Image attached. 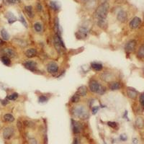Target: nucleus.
Returning <instances> with one entry per match:
<instances>
[{
	"label": "nucleus",
	"instance_id": "nucleus-40",
	"mask_svg": "<svg viewBox=\"0 0 144 144\" xmlns=\"http://www.w3.org/2000/svg\"><path fill=\"white\" fill-rule=\"evenodd\" d=\"M17 1H18V0H7V1H8L9 4H15Z\"/></svg>",
	"mask_w": 144,
	"mask_h": 144
},
{
	"label": "nucleus",
	"instance_id": "nucleus-12",
	"mask_svg": "<svg viewBox=\"0 0 144 144\" xmlns=\"http://www.w3.org/2000/svg\"><path fill=\"white\" fill-rule=\"evenodd\" d=\"M117 20L121 22H125L127 20L128 18V15L126 12H125L124 10H120L119 11V12L117 13Z\"/></svg>",
	"mask_w": 144,
	"mask_h": 144
},
{
	"label": "nucleus",
	"instance_id": "nucleus-28",
	"mask_svg": "<svg viewBox=\"0 0 144 144\" xmlns=\"http://www.w3.org/2000/svg\"><path fill=\"white\" fill-rule=\"evenodd\" d=\"M79 100H80V96L76 93L74 95H73V96L71 98V102L72 103H77L79 102Z\"/></svg>",
	"mask_w": 144,
	"mask_h": 144
},
{
	"label": "nucleus",
	"instance_id": "nucleus-17",
	"mask_svg": "<svg viewBox=\"0 0 144 144\" xmlns=\"http://www.w3.org/2000/svg\"><path fill=\"white\" fill-rule=\"evenodd\" d=\"M76 94H78L80 96H85L87 95V88L85 86H82L80 87L78 90Z\"/></svg>",
	"mask_w": 144,
	"mask_h": 144
},
{
	"label": "nucleus",
	"instance_id": "nucleus-14",
	"mask_svg": "<svg viewBox=\"0 0 144 144\" xmlns=\"http://www.w3.org/2000/svg\"><path fill=\"white\" fill-rule=\"evenodd\" d=\"M6 17L7 18L8 22L9 24H12L13 22H14L17 21V17L11 12H8L6 13Z\"/></svg>",
	"mask_w": 144,
	"mask_h": 144
},
{
	"label": "nucleus",
	"instance_id": "nucleus-32",
	"mask_svg": "<svg viewBox=\"0 0 144 144\" xmlns=\"http://www.w3.org/2000/svg\"><path fill=\"white\" fill-rule=\"evenodd\" d=\"M48 101V97L45 95H41L38 98V102L40 103H45Z\"/></svg>",
	"mask_w": 144,
	"mask_h": 144
},
{
	"label": "nucleus",
	"instance_id": "nucleus-18",
	"mask_svg": "<svg viewBox=\"0 0 144 144\" xmlns=\"http://www.w3.org/2000/svg\"><path fill=\"white\" fill-rule=\"evenodd\" d=\"M4 53H5V55L7 56H8L9 58H14L16 55V53L14 52V50L12 48H5L4 50Z\"/></svg>",
	"mask_w": 144,
	"mask_h": 144
},
{
	"label": "nucleus",
	"instance_id": "nucleus-22",
	"mask_svg": "<svg viewBox=\"0 0 144 144\" xmlns=\"http://www.w3.org/2000/svg\"><path fill=\"white\" fill-rule=\"evenodd\" d=\"M1 62L4 64V65H6V66H10V64H11V61H10V59H9V58L8 57V56H7V55H4V56H2L1 57Z\"/></svg>",
	"mask_w": 144,
	"mask_h": 144
},
{
	"label": "nucleus",
	"instance_id": "nucleus-4",
	"mask_svg": "<svg viewBox=\"0 0 144 144\" xmlns=\"http://www.w3.org/2000/svg\"><path fill=\"white\" fill-rule=\"evenodd\" d=\"M54 44H55V46L58 50H61L62 48L65 49V45H64V43L62 41L61 35L57 34V33L54 36Z\"/></svg>",
	"mask_w": 144,
	"mask_h": 144
},
{
	"label": "nucleus",
	"instance_id": "nucleus-29",
	"mask_svg": "<svg viewBox=\"0 0 144 144\" xmlns=\"http://www.w3.org/2000/svg\"><path fill=\"white\" fill-rule=\"evenodd\" d=\"M138 56L140 58H144V45L139 48L138 51Z\"/></svg>",
	"mask_w": 144,
	"mask_h": 144
},
{
	"label": "nucleus",
	"instance_id": "nucleus-10",
	"mask_svg": "<svg viewBox=\"0 0 144 144\" xmlns=\"http://www.w3.org/2000/svg\"><path fill=\"white\" fill-rule=\"evenodd\" d=\"M141 23V18L138 17H134V18L130 22L129 25H130V28H132V29H136V28L138 27V26H140Z\"/></svg>",
	"mask_w": 144,
	"mask_h": 144
},
{
	"label": "nucleus",
	"instance_id": "nucleus-3",
	"mask_svg": "<svg viewBox=\"0 0 144 144\" xmlns=\"http://www.w3.org/2000/svg\"><path fill=\"white\" fill-rule=\"evenodd\" d=\"M101 86L99 82L95 80V79H92L89 82V90L93 92V93H97L99 94V90H100V88H101Z\"/></svg>",
	"mask_w": 144,
	"mask_h": 144
},
{
	"label": "nucleus",
	"instance_id": "nucleus-23",
	"mask_svg": "<svg viewBox=\"0 0 144 144\" xmlns=\"http://www.w3.org/2000/svg\"><path fill=\"white\" fill-rule=\"evenodd\" d=\"M1 35L4 41H8L9 39V35L5 29H2L1 30Z\"/></svg>",
	"mask_w": 144,
	"mask_h": 144
},
{
	"label": "nucleus",
	"instance_id": "nucleus-31",
	"mask_svg": "<svg viewBox=\"0 0 144 144\" xmlns=\"http://www.w3.org/2000/svg\"><path fill=\"white\" fill-rule=\"evenodd\" d=\"M107 125H108L110 128H113V129H117V128H118V125H117V123H115V122H111V121L107 122Z\"/></svg>",
	"mask_w": 144,
	"mask_h": 144
},
{
	"label": "nucleus",
	"instance_id": "nucleus-39",
	"mask_svg": "<svg viewBox=\"0 0 144 144\" xmlns=\"http://www.w3.org/2000/svg\"><path fill=\"white\" fill-rule=\"evenodd\" d=\"M37 9H38V11H41V10H42V6H41V4L40 3H38V4H37Z\"/></svg>",
	"mask_w": 144,
	"mask_h": 144
},
{
	"label": "nucleus",
	"instance_id": "nucleus-11",
	"mask_svg": "<svg viewBox=\"0 0 144 144\" xmlns=\"http://www.w3.org/2000/svg\"><path fill=\"white\" fill-rule=\"evenodd\" d=\"M136 47V41L135 40H131L125 45V49L127 52L131 53L135 50Z\"/></svg>",
	"mask_w": 144,
	"mask_h": 144
},
{
	"label": "nucleus",
	"instance_id": "nucleus-37",
	"mask_svg": "<svg viewBox=\"0 0 144 144\" xmlns=\"http://www.w3.org/2000/svg\"><path fill=\"white\" fill-rule=\"evenodd\" d=\"M17 128H18V129H19L20 130H21L22 128V123H21L20 120L17 121Z\"/></svg>",
	"mask_w": 144,
	"mask_h": 144
},
{
	"label": "nucleus",
	"instance_id": "nucleus-19",
	"mask_svg": "<svg viewBox=\"0 0 144 144\" xmlns=\"http://www.w3.org/2000/svg\"><path fill=\"white\" fill-rule=\"evenodd\" d=\"M91 67L95 71H100L103 69L102 64H101L99 63H96V62H92L91 63Z\"/></svg>",
	"mask_w": 144,
	"mask_h": 144
},
{
	"label": "nucleus",
	"instance_id": "nucleus-34",
	"mask_svg": "<svg viewBox=\"0 0 144 144\" xmlns=\"http://www.w3.org/2000/svg\"><path fill=\"white\" fill-rule=\"evenodd\" d=\"M20 22L24 25V26H25V27H27V22H26V20H25V19L24 18V17H23L22 14H20Z\"/></svg>",
	"mask_w": 144,
	"mask_h": 144
},
{
	"label": "nucleus",
	"instance_id": "nucleus-5",
	"mask_svg": "<svg viewBox=\"0 0 144 144\" xmlns=\"http://www.w3.org/2000/svg\"><path fill=\"white\" fill-rule=\"evenodd\" d=\"M23 66L25 69L32 72H35L37 71V63L33 61H27L23 63Z\"/></svg>",
	"mask_w": 144,
	"mask_h": 144
},
{
	"label": "nucleus",
	"instance_id": "nucleus-43",
	"mask_svg": "<svg viewBox=\"0 0 144 144\" xmlns=\"http://www.w3.org/2000/svg\"><path fill=\"white\" fill-rule=\"evenodd\" d=\"M4 45V42H3V41H1V39H0V46H3Z\"/></svg>",
	"mask_w": 144,
	"mask_h": 144
},
{
	"label": "nucleus",
	"instance_id": "nucleus-6",
	"mask_svg": "<svg viewBox=\"0 0 144 144\" xmlns=\"http://www.w3.org/2000/svg\"><path fill=\"white\" fill-rule=\"evenodd\" d=\"M58 66L55 62H50L47 66V71L50 74H55L58 72Z\"/></svg>",
	"mask_w": 144,
	"mask_h": 144
},
{
	"label": "nucleus",
	"instance_id": "nucleus-20",
	"mask_svg": "<svg viewBox=\"0 0 144 144\" xmlns=\"http://www.w3.org/2000/svg\"><path fill=\"white\" fill-rule=\"evenodd\" d=\"M49 4H50V7L54 10H58L61 7L59 2L56 1H50Z\"/></svg>",
	"mask_w": 144,
	"mask_h": 144
},
{
	"label": "nucleus",
	"instance_id": "nucleus-30",
	"mask_svg": "<svg viewBox=\"0 0 144 144\" xmlns=\"http://www.w3.org/2000/svg\"><path fill=\"white\" fill-rule=\"evenodd\" d=\"M18 94L17 93H13L12 95H10L9 96H8L7 97V100H16L18 97Z\"/></svg>",
	"mask_w": 144,
	"mask_h": 144
},
{
	"label": "nucleus",
	"instance_id": "nucleus-27",
	"mask_svg": "<svg viewBox=\"0 0 144 144\" xmlns=\"http://www.w3.org/2000/svg\"><path fill=\"white\" fill-rule=\"evenodd\" d=\"M55 30L56 33L60 35V25H59V21L58 18H55Z\"/></svg>",
	"mask_w": 144,
	"mask_h": 144
},
{
	"label": "nucleus",
	"instance_id": "nucleus-42",
	"mask_svg": "<svg viewBox=\"0 0 144 144\" xmlns=\"http://www.w3.org/2000/svg\"><path fill=\"white\" fill-rule=\"evenodd\" d=\"M73 144H79V142H78V140L76 138L75 140H74V143H73Z\"/></svg>",
	"mask_w": 144,
	"mask_h": 144
},
{
	"label": "nucleus",
	"instance_id": "nucleus-21",
	"mask_svg": "<svg viewBox=\"0 0 144 144\" xmlns=\"http://www.w3.org/2000/svg\"><path fill=\"white\" fill-rule=\"evenodd\" d=\"M25 10L27 14V16L30 17V18H32L34 16V13H33V7L32 6H26L25 7Z\"/></svg>",
	"mask_w": 144,
	"mask_h": 144
},
{
	"label": "nucleus",
	"instance_id": "nucleus-8",
	"mask_svg": "<svg viewBox=\"0 0 144 144\" xmlns=\"http://www.w3.org/2000/svg\"><path fill=\"white\" fill-rule=\"evenodd\" d=\"M14 128L12 127H7L6 128L4 131H3V137L4 139H9L12 137V136L14 135Z\"/></svg>",
	"mask_w": 144,
	"mask_h": 144
},
{
	"label": "nucleus",
	"instance_id": "nucleus-16",
	"mask_svg": "<svg viewBox=\"0 0 144 144\" xmlns=\"http://www.w3.org/2000/svg\"><path fill=\"white\" fill-rule=\"evenodd\" d=\"M127 95H128V97H130V99H135L138 96V92H137V91H136L134 89H130V88H129V89L127 90Z\"/></svg>",
	"mask_w": 144,
	"mask_h": 144
},
{
	"label": "nucleus",
	"instance_id": "nucleus-13",
	"mask_svg": "<svg viewBox=\"0 0 144 144\" xmlns=\"http://www.w3.org/2000/svg\"><path fill=\"white\" fill-rule=\"evenodd\" d=\"M36 55H37V50L35 48H29L25 51V55L29 58H33L36 56Z\"/></svg>",
	"mask_w": 144,
	"mask_h": 144
},
{
	"label": "nucleus",
	"instance_id": "nucleus-2",
	"mask_svg": "<svg viewBox=\"0 0 144 144\" xmlns=\"http://www.w3.org/2000/svg\"><path fill=\"white\" fill-rule=\"evenodd\" d=\"M109 7H110L109 3L107 1H104L96 8V12H95V16L99 21L105 20V19L107 16V14H108Z\"/></svg>",
	"mask_w": 144,
	"mask_h": 144
},
{
	"label": "nucleus",
	"instance_id": "nucleus-7",
	"mask_svg": "<svg viewBox=\"0 0 144 144\" xmlns=\"http://www.w3.org/2000/svg\"><path fill=\"white\" fill-rule=\"evenodd\" d=\"M71 125H72V130L74 134H79L81 133L82 130V126L80 123L74 120H71Z\"/></svg>",
	"mask_w": 144,
	"mask_h": 144
},
{
	"label": "nucleus",
	"instance_id": "nucleus-33",
	"mask_svg": "<svg viewBox=\"0 0 144 144\" xmlns=\"http://www.w3.org/2000/svg\"><path fill=\"white\" fill-rule=\"evenodd\" d=\"M24 123H25V125L28 128H33L35 126V124L32 121H30V120H25L24 122Z\"/></svg>",
	"mask_w": 144,
	"mask_h": 144
},
{
	"label": "nucleus",
	"instance_id": "nucleus-41",
	"mask_svg": "<svg viewBox=\"0 0 144 144\" xmlns=\"http://www.w3.org/2000/svg\"><path fill=\"white\" fill-rule=\"evenodd\" d=\"M133 144H138V140L136 139V138H133Z\"/></svg>",
	"mask_w": 144,
	"mask_h": 144
},
{
	"label": "nucleus",
	"instance_id": "nucleus-15",
	"mask_svg": "<svg viewBox=\"0 0 144 144\" xmlns=\"http://www.w3.org/2000/svg\"><path fill=\"white\" fill-rule=\"evenodd\" d=\"M121 87V85L119 82H112L111 83L109 84V89L110 90H112V91H115V90H118L120 89Z\"/></svg>",
	"mask_w": 144,
	"mask_h": 144
},
{
	"label": "nucleus",
	"instance_id": "nucleus-36",
	"mask_svg": "<svg viewBox=\"0 0 144 144\" xmlns=\"http://www.w3.org/2000/svg\"><path fill=\"white\" fill-rule=\"evenodd\" d=\"M139 100H140V102L142 105V107L144 108V93H143L139 98Z\"/></svg>",
	"mask_w": 144,
	"mask_h": 144
},
{
	"label": "nucleus",
	"instance_id": "nucleus-35",
	"mask_svg": "<svg viewBox=\"0 0 144 144\" xmlns=\"http://www.w3.org/2000/svg\"><path fill=\"white\" fill-rule=\"evenodd\" d=\"M99 106H95V107H92V114H93V115H95L96 112L99 111Z\"/></svg>",
	"mask_w": 144,
	"mask_h": 144
},
{
	"label": "nucleus",
	"instance_id": "nucleus-25",
	"mask_svg": "<svg viewBox=\"0 0 144 144\" xmlns=\"http://www.w3.org/2000/svg\"><path fill=\"white\" fill-rule=\"evenodd\" d=\"M136 124L138 128H142L144 125V120L142 117H138L136 120Z\"/></svg>",
	"mask_w": 144,
	"mask_h": 144
},
{
	"label": "nucleus",
	"instance_id": "nucleus-1",
	"mask_svg": "<svg viewBox=\"0 0 144 144\" xmlns=\"http://www.w3.org/2000/svg\"><path fill=\"white\" fill-rule=\"evenodd\" d=\"M72 114L74 117L81 120H87L89 117V114L87 107L83 105H78L73 107Z\"/></svg>",
	"mask_w": 144,
	"mask_h": 144
},
{
	"label": "nucleus",
	"instance_id": "nucleus-26",
	"mask_svg": "<svg viewBox=\"0 0 144 144\" xmlns=\"http://www.w3.org/2000/svg\"><path fill=\"white\" fill-rule=\"evenodd\" d=\"M34 29L36 32L38 33H41L43 30V27H42V25L40 23V22H36L34 24Z\"/></svg>",
	"mask_w": 144,
	"mask_h": 144
},
{
	"label": "nucleus",
	"instance_id": "nucleus-24",
	"mask_svg": "<svg viewBox=\"0 0 144 144\" xmlns=\"http://www.w3.org/2000/svg\"><path fill=\"white\" fill-rule=\"evenodd\" d=\"M4 120L6 122H9V123H12L14 120V117H13L12 115L11 114H6L4 116Z\"/></svg>",
	"mask_w": 144,
	"mask_h": 144
},
{
	"label": "nucleus",
	"instance_id": "nucleus-38",
	"mask_svg": "<svg viewBox=\"0 0 144 144\" xmlns=\"http://www.w3.org/2000/svg\"><path fill=\"white\" fill-rule=\"evenodd\" d=\"M120 140H122L123 141H125L127 140V136H126L125 135H121V136H120Z\"/></svg>",
	"mask_w": 144,
	"mask_h": 144
},
{
	"label": "nucleus",
	"instance_id": "nucleus-9",
	"mask_svg": "<svg viewBox=\"0 0 144 144\" xmlns=\"http://www.w3.org/2000/svg\"><path fill=\"white\" fill-rule=\"evenodd\" d=\"M77 38L79 39H84L89 35V30L86 27H80L79 31L76 33Z\"/></svg>",
	"mask_w": 144,
	"mask_h": 144
}]
</instances>
